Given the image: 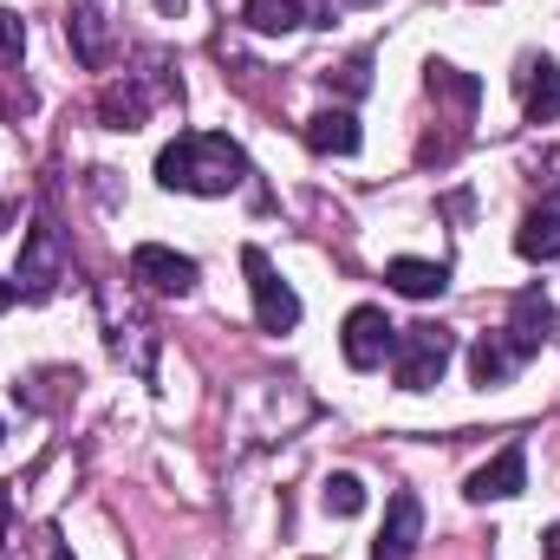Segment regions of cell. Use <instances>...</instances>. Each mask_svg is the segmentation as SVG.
<instances>
[{"label":"cell","mask_w":560,"mask_h":560,"mask_svg":"<svg viewBox=\"0 0 560 560\" xmlns=\"http://www.w3.org/2000/svg\"><path fill=\"white\" fill-rule=\"evenodd\" d=\"M242 176H248V156L222 131H183L176 143L156 150V183L183 196H229L242 189Z\"/></svg>","instance_id":"6da1fadb"},{"label":"cell","mask_w":560,"mask_h":560,"mask_svg":"<svg viewBox=\"0 0 560 560\" xmlns=\"http://www.w3.org/2000/svg\"><path fill=\"white\" fill-rule=\"evenodd\" d=\"M456 359V332L423 319V326H405L398 332V352H392V372H398V392H430Z\"/></svg>","instance_id":"7a4b0ae2"},{"label":"cell","mask_w":560,"mask_h":560,"mask_svg":"<svg viewBox=\"0 0 560 560\" xmlns=\"http://www.w3.org/2000/svg\"><path fill=\"white\" fill-rule=\"evenodd\" d=\"M242 268H248V293H255L261 332H293V326H300V293L280 280V268L261 255V248H242Z\"/></svg>","instance_id":"3957f363"},{"label":"cell","mask_w":560,"mask_h":560,"mask_svg":"<svg viewBox=\"0 0 560 560\" xmlns=\"http://www.w3.org/2000/svg\"><path fill=\"white\" fill-rule=\"evenodd\" d=\"M339 352H346L352 372H378L398 352V326L385 319V306H352L346 313V332H339Z\"/></svg>","instance_id":"277c9868"},{"label":"cell","mask_w":560,"mask_h":560,"mask_svg":"<svg viewBox=\"0 0 560 560\" xmlns=\"http://www.w3.org/2000/svg\"><path fill=\"white\" fill-rule=\"evenodd\" d=\"M20 293L26 300H46L59 280H66V248H59V229L52 222H33L26 229V248H20Z\"/></svg>","instance_id":"5b68a950"},{"label":"cell","mask_w":560,"mask_h":560,"mask_svg":"<svg viewBox=\"0 0 560 560\" xmlns=\"http://www.w3.org/2000/svg\"><path fill=\"white\" fill-rule=\"evenodd\" d=\"M423 541V502L411 489H398L392 502H385V528H378V541H372V560H411Z\"/></svg>","instance_id":"8992f818"},{"label":"cell","mask_w":560,"mask_h":560,"mask_svg":"<svg viewBox=\"0 0 560 560\" xmlns=\"http://www.w3.org/2000/svg\"><path fill=\"white\" fill-rule=\"evenodd\" d=\"M522 489H528V450H522V443H509L502 456H489V463L463 482L469 502H509V495H522Z\"/></svg>","instance_id":"52a82bcc"},{"label":"cell","mask_w":560,"mask_h":560,"mask_svg":"<svg viewBox=\"0 0 560 560\" xmlns=\"http://www.w3.org/2000/svg\"><path fill=\"white\" fill-rule=\"evenodd\" d=\"M131 280H143L150 293H189L196 287V261L163 248V242H143V248H131Z\"/></svg>","instance_id":"ba28073f"},{"label":"cell","mask_w":560,"mask_h":560,"mask_svg":"<svg viewBox=\"0 0 560 560\" xmlns=\"http://www.w3.org/2000/svg\"><path fill=\"white\" fill-rule=\"evenodd\" d=\"M522 365H528V352H522L509 332H482V339L469 346V378H476V385H509Z\"/></svg>","instance_id":"9c48e42d"},{"label":"cell","mask_w":560,"mask_h":560,"mask_svg":"<svg viewBox=\"0 0 560 560\" xmlns=\"http://www.w3.org/2000/svg\"><path fill=\"white\" fill-rule=\"evenodd\" d=\"M300 138H306V150H319V156H352L359 150V118L346 105H332V112H313Z\"/></svg>","instance_id":"30bf717a"},{"label":"cell","mask_w":560,"mask_h":560,"mask_svg":"<svg viewBox=\"0 0 560 560\" xmlns=\"http://www.w3.org/2000/svg\"><path fill=\"white\" fill-rule=\"evenodd\" d=\"M515 255H522V261H560V209L555 202H541V209L522 215V229H515Z\"/></svg>","instance_id":"8fae6325"},{"label":"cell","mask_w":560,"mask_h":560,"mask_svg":"<svg viewBox=\"0 0 560 560\" xmlns=\"http://www.w3.org/2000/svg\"><path fill=\"white\" fill-rule=\"evenodd\" d=\"M385 280H392L405 300H436V293L450 287V268H443V261H418V255H398V261L385 268Z\"/></svg>","instance_id":"7c38bea8"},{"label":"cell","mask_w":560,"mask_h":560,"mask_svg":"<svg viewBox=\"0 0 560 560\" xmlns=\"http://www.w3.org/2000/svg\"><path fill=\"white\" fill-rule=\"evenodd\" d=\"M522 105H528V125H555L560 118V66L555 59L528 66V79H522Z\"/></svg>","instance_id":"4fadbf2b"},{"label":"cell","mask_w":560,"mask_h":560,"mask_svg":"<svg viewBox=\"0 0 560 560\" xmlns=\"http://www.w3.org/2000/svg\"><path fill=\"white\" fill-rule=\"evenodd\" d=\"M143 112H150V92H143L138 79H131V85H112V92L98 98V118H105L112 131H138Z\"/></svg>","instance_id":"5bb4252c"},{"label":"cell","mask_w":560,"mask_h":560,"mask_svg":"<svg viewBox=\"0 0 560 560\" xmlns=\"http://www.w3.org/2000/svg\"><path fill=\"white\" fill-rule=\"evenodd\" d=\"M242 20H248L255 33H293V26L306 20V0H248Z\"/></svg>","instance_id":"9a60e30c"},{"label":"cell","mask_w":560,"mask_h":560,"mask_svg":"<svg viewBox=\"0 0 560 560\" xmlns=\"http://www.w3.org/2000/svg\"><path fill=\"white\" fill-rule=\"evenodd\" d=\"M423 85H430V98H450V105H463V112H469V105H476V92H482L469 72H456V66H443V59H430V66H423Z\"/></svg>","instance_id":"2e32d148"},{"label":"cell","mask_w":560,"mask_h":560,"mask_svg":"<svg viewBox=\"0 0 560 560\" xmlns=\"http://www.w3.org/2000/svg\"><path fill=\"white\" fill-rule=\"evenodd\" d=\"M66 39L79 46V59H85V66H98V59H105V20H98L92 7H79V13L66 20Z\"/></svg>","instance_id":"e0dca14e"},{"label":"cell","mask_w":560,"mask_h":560,"mask_svg":"<svg viewBox=\"0 0 560 560\" xmlns=\"http://www.w3.org/2000/svg\"><path fill=\"white\" fill-rule=\"evenodd\" d=\"M359 509H365V482L352 469L326 476V515H359Z\"/></svg>","instance_id":"ac0fdd59"},{"label":"cell","mask_w":560,"mask_h":560,"mask_svg":"<svg viewBox=\"0 0 560 560\" xmlns=\"http://www.w3.org/2000/svg\"><path fill=\"white\" fill-rule=\"evenodd\" d=\"M20 52H26V26H20V13L0 7V66H13Z\"/></svg>","instance_id":"d6986e66"},{"label":"cell","mask_w":560,"mask_h":560,"mask_svg":"<svg viewBox=\"0 0 560 560\" xmlns=\"http://www.w3.org/2000/svg\"><path fill=\"white\" fill-rule=\"evenodd\" d=\"M365 85H372V66H365V59H346V66H339V92H346V98H359Z\"/></svg>","instance_id":"ffe728a7"},{"label":"cell","mask_w":560,"mask_h":560,"mask_svg":"<svg viewBox=\"0 0 560 560\" xmlns=\"http://www.w3.org/2000/svg\"><path fill=\"white\" fill-rule=\"evenodd\" d=\"M541 560H560V522L548 528V535H541Z\"/></svg>","instance_id":"44dd1931"},{"label":"cell","mask_w":560,"mask_h":560,"mask_svg":"<svg viewBox=\"0 0 560 560\" xmlns=\"http://www.w3.org/2000/svg\"><path fill=\"white\" fill-rule=\"evenodd\" d=\"M13 300H20V280H0V313H7Z\"/></svg>","instance_id":"7402d4cb"},{"label":"cell","mask_w":560,"mask_h":560,"mask_svg":"<svg viewBox=\"0 0 560 560\" xmlns=\"http://www.w3.org/2000/svg\"><path fill=\"white\" fill-rule=\"evenodd\" d=\"M346 7H372V0H346Z\"/></svg>","instance_id":"603a6c76"},{"label":"cell","mask_w":560,"mask_h":560,"mask_svg":"<svg viewBox=\"0 0 560 560\" xmlns=\"http://www.w3.org/2000/svg\"><path fill=\"white\" fill-rule=\"evenodd\" d=\"M163 7H183V0H163Z\"/></svg>","instance_id":"cb8c5ba5"},{"label":"cell","mask_w":560,"mask_h":560,"mask_svg":"<svg viewBox=\"0 0 560 560\" xmlns=\"http://www.w3.org/2000/svg\"><path fill=\"white\" fill-rule=\"evenodd\" d=\"M52 560H72V555H52Z\"/></svg>","instance_id":"d4e9b609"},{"label":"cell","mask_w":560,"mask_h":560,"mask_svg":"<svg viewBox=\"0 0 560 560\" xmlns=\"http://www.w3.org/2000/svg\"><path fill=\"white\" fill-rule=\"evenodd\" d=\"M0 436H7V430H0Z\"/></svg>","instance_id":"484cf974"}]
</instances>
